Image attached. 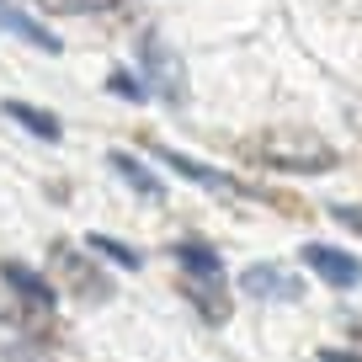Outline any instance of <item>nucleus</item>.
I'll return each instance as SVG.
<instances>
[{
  "label": "nucleus",
  "instance_id": "obj_15",
  "mask_svg": "<svg viewBox=\"0 0 362 362\" xmlns=\"http://www.w3.org/2000/svg\"><path fill=\"white\" fill-rule=\"evenodd\" d=\"M48 11H102L107 0H43Z\"/></svg>",
  "mask_w": 362,
  "mask_h": 362
},
{
  "label": "nucleus",
  "instance_id": "obj_12",
  "mask_svg": "<svg viewBox=\"0 0 362 362\" xmlns=\"http://www.w3.org/2000/svg\"><path fill=\"white\" fill-rule=\"evenodd\" d=\"M86 250H90V256H102V261H117L123 272L144 267V256H139L134 245H123V240H112V235H86Z\"/></svg>",
  "mask_w": 362,
  "mask_h": 362
},
{
  "label": "nucleus",
  "instance_id": "obj_2",
  "mask_svg": "<svg viewBox=\"0 0 362 362\" xmlns=\"http://www.w3.org/2000/svg\"><path fill=\"white\" fill-rule=\"evenodd\" d=\"M0 277H6V288H11L16 298H22L33 315H48V309L59 304V288L48 283L43 272H33V267H22V261H0Z\"/></svg>",
  "mask_w": 362,
  "mask_h": 362
},
{
  "label": "nucleus",
  "instance_id": "obj_10",
  "mask_svg": "<svg viewBox=\"0 0 362 362\" xmlns=\"http://www.w3.org/2000/svg\"><path fill=\"white\" fill-rule=\"evenodd\" d=\"M107 165H112V170H117V176L128 181V187H134L139 197H149V203H160V197H165V187H160V176H155V170H149V165H139L134 155H123V149H117V155H107Z\"/></svg>",
  "mask_w": 362,
  "mask_h": 362
},
{
  "label": "nucleus",
  "instance_id": "obj_5",
  "mask_svg": "<svg viewBox=\"0 0 362 362\" xmlns=\"http://www.w3.org/2000/svg\"><path fill=\"white\" fill-rule=\"evenodd\" d=\"M155 155H160V165H170L176 176H187V181H197V187H208L214 197H235V192H245L235 176H224V170H214V165H197V160H187L181 149H160V144H155Z\"/></svg>",
  "mask_w": 362,
  "mask_h": 362
},
{
  "label": "nucleus",
  "instance_id": "obj_8",
  "mask_svg": "<svg viewBox=\"0 0 362 362\" xmlns=\"http://www.w3.org/2000/svg\"><path fill=\"white\" fill-rule=\"evenodd\" d=\"M170 256L181 261V272H187V277L224 283V261H218V250L208 245V240H176V250H170Z\"/></svg>",
  "mask_w": 362,
  "mask_h": 362
},
{
  "label": "nucleus",
  "instance_id": "obj_9",
  "mask_svg": "<svg viewBox=\"0 0 362 362\" xmlns=\"http://www.w3.org/2000/svg\"><path fill=\"white\" fill-rule=\"evenodd\" d=\"M181 293L208 325H224L229 320V298H224V283H203V277H181Z\"/></svg>",
  "mask_w": 362,
  "mask_h": 362
},
{
  "label": "nucleus",
  "instance_id": "obj_13",
  "mask_svg": "<svg viewBox=\"0 0 362 362\" xmlns=\"http://www.w3.org/2000/svg\"><path fill=\"white\" fill-rule=\"evenodd\" d=\"M107 86H112V90H117V96H128V102H144V96H149V86H144V80H134V75H123V69H117V75H112V80H107Z\"/></svg>",
  "mask_w": 362,
  "mask_h": 362
},
{
  "label": "nucleus",
  "instance_id": "obj_1",
  "mask_svg": "<svg viewBox=\"0 0 362 362\" xmlns=\"http://www.w3.org/2000/svg\"><path fill=\"white\" fill-rule=\"evenodd\" d=\"M139 69H144L149 96H160V102H170V107H176L181 96H187V75H181V59L170 54V48L160 43L155 33H144V37H139Z\"/></svg>",
  "mask_w": 362,
  "mask_h": 362
},
{
  "label": "nucleus",
  "instance_id": "obj_17",
  "mask_svg": "<svg viewBox=\"0 0 362 362\" xmlns=\"http://www.w3.org/2000/svg\"><path fill=\"white\" fill-rule=\"evenodd\" d=\"M320 362H362V357H351V351H320Z\"/></svg>",
  "mask_w": 362,
  "mask_h": 362
},
{
  "label": "nucleus",
  "instance_id": "obj_4",
  "mask_svg": "<svg viewBox=\"0 0 362 362\" xmlns=\"http://www.w3.org/2000/svg\"><path fill=\"white\" fill-rule=\"evenodd\" d=\"M54 267L69 277V288H75L80 298H90V304H96V298H102V304L112 298V283H107V272H96L90 261H80L69 245H54Z\"/></svg>",
  "mask_w": 362,
  "mask_h": 362
},
{
  "label": "nucleus",
  "instance_id": "obj_16",
  "mask_svg": "<svg viewBox=\"0 0 362 362\" xmlns=\"http://www.w3.org/2000/svg\"><path fill=\"white\" fill-rule=\"evenodd\" d=\"M336 224H346V229H357V235H362V203H341L336 208Z\"/></svg>",
  "mask_w": 362,
  "mask_h": 362
},
{
  "label": "nucleus",
  "instance_id": "obj_6",
  "mask_svg": "<svg viewBox=\"0 0 362 362\" xmlns=\"http://www.w3.org/2000/svg\"><path fill=\"white\" fill-rule=\"evenodd\" d=\"M0 33H11V37H22V43H33L37 54H59V37L48 33L37 16H27L16 0H0Z\"/></svg>",
  "mask_w": 362,
  "mask_h": 362
},
{
  "label": "nucleus",
  "instance_id": "obj_14",
  "mask_svg": "<svg viewBox=\"0 0 362 362\" xmlns=\"http://www.w3.org/2000/svg\"><path fill=\"white\" fill-rule=\"evenodd\" d=\"M6 362H54V357H48V351H37V346H22V341H16V346H6Z\"/></svg>",
  "mask_w": 362,
  "mask_h": 362
},
{
  "label": "nucleus",
  "instance_id": "obj_7",
  "mask_svg": "<svg viewBox=\"0 0 362 362\" xmlns=\"http://www.w3.org/2000/svg\"><path fill=\"white\" fill-rule=\"evenodd\" d=\"M240 283H245L250 298H283V304H293V298L304 293V283H298V277H288L283 267H267V261H256Z\"/></svg>",
  "mask_w": 362,
  "mask_h": 362
},
{
  "label": "nucleus",
  "instance_id": "obj_11",
  "mask_svg": "<svg viewBox=\"0 0 362 362\" xmlns=\"http://www.w3.org/2000/svg\"><path fill=\"white\" fill-rule=\"evenodd\" d=\"M0 112L11 117V123H22L33 139H59V134H64L54 112H43V107H33V102H16V96H11V102H0Z\"/></svg>",
  "mask_w": 362,
  "mask_h": 362
},
{
  "label": "nucleus",
  "instance_id": "obj_3",
  "mask_svg": "<svg viewBox=\"0 0 362 362\" xmlns=\"http://www.w3.org/2000/svg\"><path fill=\"white\" fill-rule=\"evenodd\" d=\"M304 267L330 288H357L362 283L357 256H346V250H336V245H304Z\"/></svg>",
  "mask_w": 362,
  "mask_h": 362
}]
</instances>
